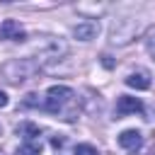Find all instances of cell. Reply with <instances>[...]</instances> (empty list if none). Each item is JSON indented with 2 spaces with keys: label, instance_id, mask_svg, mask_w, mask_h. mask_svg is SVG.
Wrapping results in <instances>:
<instances>
[{
  "label": "cell",
  "instance_id": "1",
  "mask_svg": "<svg viewBox=\"0 0 155 155\" xmlns=\"http://www.w3.org/2000/svg\"><path fill=\"white\" fill-rule=\"evenodd\" d=\"M44 109L48 114H56L61 116L63 121H75L78 114H80V107H78V97L70 87L65 85H53L46 90V97H44Z\"/></svg>",
  "mask_w": 155,
  "mask_h": 155
},
{
  "label": "cell",
  "instance_id": "2",
  "mask_svg": "<svg viewBox=\"0 0 155 155\" xmlns=\"http://www.w3.org/2000/svg\"><path fill=\"white\" fill-rule=\"evenodd\" d=\"M65 53H68V44L61 36H41L36 41V48H34V61L44 68L48 63L61 61Z\"/></svg>",
  "mask_w": 155,
  "mask_h": 155
},
{
  "label": "cell",
  "instance_id": "3",
  "mask_svg": "<svg viewBox=\"0 0 155 155\" xmlns=\"http://www.w3.org/2000/svg\"><path fill=\"white\" fill-rule=\"evenodd\" d=\"M39 70H41V65H39L34 58H12V61H7V63L2 65V75H5L10 82H15V85L34 78Z\"/></svg>",
  "mask_w": 155,
  "mask_h": 155
},
{
  "label": "cell",
  "instance_id": "4",
  "mask_svg": "<svg viewBox=\"0 0 155 155\" xmlns=\"http://www.w3.org/2000/svg\"><path fill=\"white\" fill-rule=\"evenodd\" d=\"M143 29H145V22L128 19V17H124V19H116V22L111 24L109 41H111V44H116V46H124V44L133 41V39H136V36H138Z\"/></svg>",
  "mask_w": 155,
  "mask_h": 155
},
{
  "label": "cell",
  "instance_id": "5",
  "mask_svg": "<svg viewBox=\"0 0 155 155\" xmlns=\"http://www.w3.org/2000/svg\"><path fill=\"white\" fill-rule=\"evenodd\" d=\"M97 34H99V22L94 17H87V19H82L73 27V36L78 41H92Z\"/></svg>",
  "mask_w": 155,
  "mask_h": 155
},
{
  "label": "cell",
  "instance_id": "6",
  "mask_svg": "<svg viewBox=\"0 0 155 155\" xmlns=\"http://www.w3.org/2000/svg\"><path fill=\"white\" fill-rule=\"evenodd\" d=\"M0 36L2 39H10V41H24L27 39V31L22 29V24L17 19H5L0 24Z\"/></svg>",
  "mask_w": 155,
  "mask_h": 155
},
{
  "label": "cell",
  "instance_id": "7",
  "mask_svg": "<svg viewBox=\"0 0 155 155\" xmlns=\"http://www.w3.org/2000/svg\"><path fill=\"white\" fill-rule=\"evenodd\" d=\"M143 109V102L138 97H131V94H121L116 99V114L119 116H126V114H136Z\"/></svg>",
  "mask_w": 155,
  "mask_h": 155
},
{
  "label": "cell",
  "instance_id": "8",
  "mask_svg": "<svg viewBox=\"0 0 155 155\" xmlns=\"http://www.w3.org/2000/svg\"><path fill=\"white\" fill-rule=\"evenodd\" d=\"M124 82H126L128 87H133V90H148V87H150V73L143 70V68H138V70L128 73Z\"/></svg>",
  "mask_w": 155,
  "mask_h": 155
},
{
  "label": "cell",
  "instance_id": "9",
  "mask_svg": "<svg viewBox=\"0 0 155 155\" xmlns=\"http://www.w3.org/2000/svg\"><path fill=\"white\" fill-rule=\"evenodd\" d=\"M119 145H121L124 150H136V148H140V145H143L140 131H136V128L121 131V133H119Z\"/></svg>",
  "mask_w": 155,
  "mask_h": 155
},
{
  "label": "cell",
  "instance_id": "10",
  "mask_svg": "<svg viewBox=\"0 0 155 155\" xmlns=\"http://www.w3.org/2000/svg\"><path fill=\"white\" fill-rule=\"evenodd\" d=\"M17 133L24 138V143H36V136H41V128L36 126V124H22V126H17Z\"/></svg>",
  "mask_w": 155,
  "mask_h": 155
},
{
  "label": "cell",
  "instance_id": "11",
  "mask_svg": "<svg viewBox=\"0 0 155 155\" xmlns=\"http://www.w3.org/2000/svg\"><path fill=\"white\" fill-rule=\"evenodd\" d=\"M17 155H41V148L39 143H24L17 148Z\"/></svg>",
  "mask_w": 155,
  "mask_h": 155
},
{
  "label": "cell",
  "instance_id": "12",
  "mask_svg": "<svg viewBox=\"0 0 155 155\" xmlns=\"http://www.w3.org/2000/svg\"><path fill=\"white\" fill-rule=\"evenodd\" d=\"M75 155H99V150L90 143H78L75 145Z\"/></svg>",
  "mask_w": 155,
  "mask_h": 155
},
{
  "label": "cell",
  "instance_id": "13",
  "mask_svg": "<svg viewBox=\"0 0 155 155\" xmlns=\"http://www.w3.org/2000/svg\"><path fill=\"white\" fill-rule=\"evenodd\" d=\"M22 104H24V107H41V109H44V102H41V99H39V94H34V92H31V94H27Z\"/></svg>",
  "mask_w": 155,
  "mask_h": 155
},
{
  "label": "cell",
  "instance_id": "14",
  "mask_svg": "<svg viewBox=\"0 0 155 155\" xmlns=\"http://www.w3.org/2000/svg\"><path fill=\"white\" fill-rule=\"evenodd\" d=\"M145 48H148V53H150V58L155 61V36H150V39H148V44H145Z\"/></svg>",
  "mask_w": 155,
  "mask_h": 155
},
{
  "label": "cell",
  "instance_id": "15",
  "mask_svg": "<svg viewBox=\"0 0 155 155\" xmlns=\"http://www.w3.org/2000/svg\"><path fill=\"white\" fill-rule=\"evenodd\" d=\"M63 143H65L63 136H53V138H51V145H53V148H63Z\"/></svg>",
  "mask_w": 155,
  "mask_h": 155
},
{
  "label": "cell",
  "instance_id": "16",
  "mask_svg": "<svg viewBox=\"0 0 155 155\" xmlns=\"http://www.w3.org/2000/svg\"><path fill=\"white\" fill-rule=\"evenodd\" d=\"M7 102H10V99H7V94L0 90V109H2V107H7Z\"/></svg>",
  "mask_w": 155,
  "mask_h": 155
},
{
  "label": "cell",
  "instance_id": "17",
  "mask_svg": "<svg viewBox=\"0 0 155 155\" xmlns=\"http://www.w3.org/2000/svg\"><path fill=\"white\" fill-rule=\"evenodd\" d=\"M102 63H104V65H107V68H111V58H109V56H107V53H104V56H102Z\"/></svg>",
  "mask_w": 155,
  "mask_h": 155
},
{
  "label": "cell",
  "instance_id": "18",
  "mask_svg": "<svg viewBox=\"0 0 155 155\" xmlns=\"http://www.w3.org/2000/svg\"><path fill=\"white\" fill-rule=\"evenodd\" d=\"M0 131H2V128H0Z\"/></svg>",
  "mask_w": 155,
  "mask_h": 155
}]
</instances>
